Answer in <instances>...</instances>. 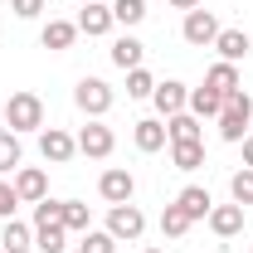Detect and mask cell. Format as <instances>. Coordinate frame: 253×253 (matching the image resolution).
<instances>
[{
    "label": "cell",
    "instance_id": "obj_24",
    "mask_svg": "<svg viewBox=\"0 0 253 253\" xmlns=\"http://www.w3.org/2000/svg\"><path fill=\"white\" fill-rule=\"evenodd\" d=\"M161 234H166V239H185V234H190V214L175 205V200L161 210Z\"/></svg>",
    "mask_w": 253,
    "mask_h": 253
},
{
    "label": "cell",
    "instance_id": "obj_6",
    "mask_svg": "<svg viewBox=\"0 0 253 253\" xmlns=\"http://www.w3.org/2000/svg\"><path fill=\"white\" fill-rule=\"evenodd\" d=\"M78 151H83L88 161H107L112 151H117V136H112V126H102V122L93 117V122L78 131Z\"/></svg>",
    "mask_w": 253,
    "mask_h": 253
},
{
    "label": "cell",
    "instance_id": "obj_20",
    "mask_svg": "<svg viewBox=\"0 0 253 253\" xmlns=\"http://www.w3.org/2000/svg\"><path fill=\"white\" fill-rule=\"evenodd\" d=\"M166 136H170V146L175 141H205V126L195 112H175V117H166Z\"/></svg>",
    "mask_w": 253,
    "mask_h": 253
},
{
    "label": "cell",
    "instance_id": "obj_34",
    "mask_svg": "<svg viewBox=\"0 0 253 253\" xmlns=\"http://www.w3.org/2000/svg\"><path fill=\"white\" fill-rule=\"evenodd\" d=\"M170 5H175V10H195L200 0H170Z\"/></svg>",
    "mask_w": 253,
    "mask_h": 253
},
{
    "label": "cell",
    "instance_id": "obj_14",
    "mask_svg": "<svg viewBox=\"0 0 253 253\" xmlns=\"http://www.w3.org/2000/svg\"><path fill=\"white\" fill-rule=\"evenodd\" d=\"M205 88H214L219 97H229V93H239L244 88V78H239V63H210V73H205Z\"/></svg>",
    "mask_w": 253,
    "mask_h": 253
},
{
    "label": "cell",
    "instance_id": "obj_35",
    "mask_svg": "<svg viewBox=\"0 0 253 253\" xmlns=\"http://www.w3.org/2000/svg\"><path fill=\"white\" fill-rule=\"evenodd\" d=\"M146 253H161V249H146Z\"/></svg>",
    "mask_w": 253,
    "mask_h": 253
},
{
    "label": "cell",
    "instance_id": "obj_9",
    "mask_svg": "<svg viewBox=\"0 0 253 253\" xmlns=\"http://www.w3.org/2000/svg\"><path fill=\"white\" fill-rule=\"evenodd\" d=\"M10 185H15V195H20V205H39V200H49V175H44L39 166H20Z\"/></svg>",
    "mask_w": 253,
    "mask_h": 253
},
{
    "label": "cell",
    "instance_id": "obj_31",
    "mask_svg": "<svg viewBox=\"0 0 253 253\" xmlns=\"http://www.w3.org/2000/svg\"><path fill=\"white\" fill-rule=\"evenodd\" d=\"M15 210H20V195H15V185H10V180H0V224L15 219Z\"/></svg>",
    "mask_w": 253,
    "mask_h": 253
},
{
    "label": "cell",
    "instance_id": "obj_15",
    "mask_svg": "<svg viewBox=\"0 0 253 253\" xmlns=\"http://www.w3.org/2000/svg\"><path fill=\"white\" fill-rule=\"evenodd\" d=\"M175 205L190 214V224L210 219V210H214V200H210V190H205V185H185L180 195H175Z\"/></svg>",
    "mask_w": 253,
    "mask_h": 253
},
{
    "label": "cell",
    "instance_id": "obj_18",
    "mask_svg": "<svg viewBox=\"0 0 253 253\" xmlns=\"http://www.w3.org/2000/svg\"><path fill=\"white\" fill-rule=\"evenodd\" d=\"M73 39H78V25H73V20H49V25L39 30V44H44V49H54V54L73 49Z\"/></svg>",
    "mask_w": 253,
    "mask_h": 253
},
{
    "label": "cell",
    "instance_id": "obj_25",
    "mask_svg": "<svg viewBox=\"0 0 253 253\" xmlns=\"http://www.w3.org/2000/svg\"><path fill=\"white\" fill-rule=\"evenodd\" d=\"M20 161H25V151H20V136L5 126V131H0V175L20 170Z\"/></svg>",
    "mask_w": 253,
    "mask_h": 253
},
{
    "label": "cell",
    "instance_id": "obj_17",
    "mask_svg": "<svg viewBox=\"0 0 253 253\" xmlns=\"http://www.w3.org/2000/svg\"><path fill=\"white\" fill-rule=\"evenodd\" d=\"M30 249H34V224L5 219V229H0V253H30Z\"/></svg>",
    "mask_w": 253,
    "mask_h": 253
},
{
    "label": "cell",
    "instance_id": "obj_29",
    "mask_svg": "<svg viewBox=\"0 0 253 253\" xmlns=\"http://www.w3.org/2000/svg\"><path fill=\"white\" fill-rule=\"evenodd\" d=\"M229 200H234V205H253V166H244V170L229 180Z\"/></svg>",
    "mask_w": 253,
    "mask_h": 253
},
{
    "label": "cell",
    "instance_id": "obj_19",
    "mask_svg": "<svg viewBox=\"0 0 253 253\" xmlns=\"http://www.w3.org/2000/svg\"><path fill=\"white\" fill-rule=\"evenodd\" d=\"M210 49H219V59H224V63H239V59H249L253 39H249L244 30H219V39H214Z\"/></svg>",
    "mask_w": 253,
    "mask_h": 253
},
{
    "label": "cell",
    "instance_id": "obj_5",
    "mask_svg": "<svg viewBox=\"0 0 253 253\" xmlns=\"http://www.w3.org/2000/svg\"><path fill=\"white\" fill-rule=\"evenodd\" d=\"M219 20H214V10H185V25H180V34H185V44H195V49H210L214 39H219Z\"/></svg>",
    "mask_w": 253,
    "mask_h": 253
},
{
    "label": "cell",
    "instance_id": "obj_37",
    "mask_svg": "<svg viewBox=\"0 0 253 253\" xmlns=\"http://www.w3.org/2000/svg\"><path fill=\"white\" fill-rule=\"evenodd\" d=\"M249 253H253V249H249Z\"/></svg>",
    "mask_w": 253,
    "mask_h": 253
},
{
    "label": "cell",
    "instance_id": "obj_13",
    "mask_svg": "<svg viewBox=\"0 0 253 253\" xmlns=\"http://www.w3.org/2000/svg\"><path fill=\"white\" fill-rule=\"evenodd\" d=\"M205 224H210L219 239H239V234H244V205H214Z\"/></svg>",
    "mask_w": 253,
    "mask_h": 253
},
{
    "label": "cell",
    "instance_id": "obj_7",
    "mask_svg": "<svg viewBox=\"0 0 253 253\" xmlns=\"http://www.w3.org/2000/svg\"><path fill=\"white\" fill-rule=\"evenodd\" d=\"M39 156L54 161V166L73 161V156H78V136H68L63 126H44V131H39Z\"/></svg>",
    "mask_w": 253,
    "mask_h": 253
},
{
    "label": "cell",
    "instance_id": "obj_21",
    "mask_svg": "<svg viewBox=\"0 0 253 253\" xmlns=\"http://www.w3.org/2000/svg\"><path fill=\"white\" fill-rule=\"evenodd\" d=\"M185 112H195L200 122H205V117H219V112H224V97L214 93V88L200 83V88H190V107H185Z\"/></svg>",
    "mask_w": 253,
    "mask_h": 253
},
{
    "label": "cell",
    "instance_id": "obj_4",
    "mask_svg": "<svg viewBox=\"0 0 253 253\" xmlns=\"http://www.w3.org/2000/svg\"><path fill=\"white\" fill-rule=\"evenodd\" d=\"M73 102H78V112H88V117H107V112H112V102H117V93H112L102 78H78Z\"/></svg>",
    "mask_w": 253,
    "mask_h": 253
},
{
    "label": "cell",
    "instance_id": "obj_30",
    "mask_svg": "<svg viewBox=\"0 0 253 253\" xmlns=\"http://www.w3.org/2000/svg\"><path fill=\"white\" fill-rule=\"evenodd\" d=\"M78 253H117V239H112L107 229H88L83 244H78Z\"/></svg>",
    "mask_w": 253,
    "mask_h": 253
},
{
    "label": "cell",
    "instance_id": "obj_28",
    "mask_svg": "<svg viewBox=\"0 0 253 253\" xmlns=\"http://www.w3.org/2000/svg\"><path fill=\"white\" fill-rule=\"evenodd\" d=\"M112 20L126 25V30L141 25V20H146V0H112Z\"/></svg>",
    "mask_w": 253,
    "mask_h": 253
},
{
    "label": "cell",
    "instance_id": "obj_23",
    "mask_svg": "<svg viewBox=\"0 0 253 253\" xmlns=\"http://www.w3.org/2000/svg\"><path fill=\"white\" fill-rule=\"evenodd\" d=\"M170 161H175V170H200L205 166V141H175Z\"/></svg>",
    "mask_w": 253,
    "mask_h": 253
},
{
    "label": "cell",
    "instance_id": "obj_22",
    "mask_svg": "<svg viewBox=\"0 0 253 253\" xmlns=\"http://www.w3.org/2000/svg\"><path fill=\"white\" fill-rule=\"evenodd\" d=\"M34 249L39 253H68V229L63 224H39L34 229Z\"/></svg>",
    "mask_w": 253,
    "mask_h": 253
},
{
    "label": "cell",
    "instance_id": "obj_32",
    "mask_svg": "<svg viewBox=\"0 0 253 253\" xmlns=\"http://www.w3.org/2000/svg\"><path fill=\"white\" fill-rule=\"evenodd\" d=\"M10 10H15L20 20H39V15H44V0H10Z\"/></svg>",
    "mask_w": 253,
    "mask_h": 253
},
{
    "label": "cell",
    "instance_id": "obj_26",
    "mask_svg": "<svg viewBox=\"0 0 253 253\" xmlns=\"http://www.w3.org/2000/svg\"><path fill=\"white\" fill-rule=\"evenodd\" d=\"M63 229H68V234H88V229H93V214H88L83 200H63Z\"/></svg>",
    "mask_w": 253,
    "mask_h": 253
},
{
    "label": "cell",
    "instance_id": "obj_12",
    "mask_svg": "<svg viewBox=\"0 0 253 253\" xmlns=\"http://www.w3.org/2000/svg\"><path fill=\"white\" fill-rule=\"evenodd\" d=\"M131 141H136V151H146V156L170 146V136H166V122H161V117H141V122L131 126Z\"/></svg>",
    "mask_w": 253,
    "mask_h": 253
},
{
    "label": "cell",
    "instance_id": "obj_16",
    "mask_svg": "<svg viewBox=\"0 0 253 253\" xmlns=\"http://www.w3.org/2000/svg\"><path fill=\"white\" fill-rule=\"evenodd\" d=\"M141 59H146V44H141V39H131V34H117V39H112V63H117L122 73L141 68Z\"/></svg>",
    "mask_w": 253,
    "mask_h": 253
},
{
    "label": "cell",
    "instance_id": "obj_11",
    "mask_svg": "<svg viewBox=\"0 0 253 253\" xmlns=\"http://www.w3.org/2000/svg\"><path fill=\"white\" fill-rule=\"evenodd\" d=\"M151 102H156L161 117H175V112H185V107H190V88H185V83H175V78H166V83H156Z\"/></svg>",
    "mask_w": 253,
    "mask_h": 253
},
{
    "label": "cell",
    "instance_id": "obj_2",
    "mask_svg": "<svg viewBox=\"0 0 253 253\" xmlns=\"http://www.w3.org/2000/svg\"><path fill=\"white\" fill-rule=\"evenodd\" d=\"M214 122H219V136H224V141H234V146H239V141L249 136V122H253V97L244 93V88H239V93H229V97H224V112L214 117Z\"/></svg>",
    "mask_w": 253,
    "mask_h": 253
},
{
    "label": "cell",
    "instance_id": "obj_27",
    "mask_svg": "<svg viewBox=\"0 0 253 253\" xmlns=\"http://www.w3.org/2000/svg\"><path fill=\"white\" fill-rule=\"evenodd\" d=\"M151 93H156L151 68H146V63H141V68H131V73H126V97H136V102H141V97H151Z\"/></svg>",
    "mask_w": 253,
    "mask_h": 253
},
{
    "label": "cell",
    "instance_id": "obj_10",
    "mask_svg": "<svg viewBox=\"0 0 253 253\" xmlns=\"http://www.w3.org/2000/svg\"><path fill=\"white\" fill-rule=\"evenodd\" d=\"M97 195H102L107 205H126V200L136 195V180H131V170H122V166L102 170V180H97Z\"/></svg>",
    "mask_w": 253,
    "mask_h": 253
},
{
    "label": "cell",
    "instance_id": "obj_33",
    "mask_svg": "<svg viewBox=\"0 0 253 253\" xmlns=\"http://www.w3.org/2000/svg\"><path fill=\"white\" fill-rule=\"evenodd\" d=\"M244 166H253V131L244 136Z\"/></svg>",
    "mask_w": 253,
    "mask_h": 253
},
{
    "label": "cell",
    "instance_id": "obj_1",
    "mask_svg": "<svg viewBox=\"0 0 253 253\" xmlns=\"http://www.w3.org/2000/svg\"><path fill=\"white\" fill-rule=\"evenodd\" d=\"M5 126L20 136V131H44V97L20 88V93L5 97Z\"/></svg>",
    "mask_w": 253,
    "mask_h": 253
},
{
    "label": "cell",
    "instance_id": "obj_36",
    "mask_svg": "<svg viewBox=\"0 0 253 253\" xmlns=\"http://www.w3.org/2000/svg\"><path fill=\"white\" fill-rule=\"evenodd\" d=\"M78 5H88V0H78Z\"/></svg>",
    "mask_w": 253,
    "mask_h": 253
},
{
    "label": "cell",
    "instance_id": "obj_3",
    "mask_svg": "<svg viewBox=\"0 0 253 253\" xmlns=\"http://www.w3.org/2000/svg\"><path fill=\"white\" fill-rule=\"evenodd\" d=\"M107 234L117 239V244H136L141 234H146V214L126 200V205H112L107 210Z\"/></svg>",
    "mask_w": 253,
    "mask_h": 253
},
{
    "label": "cell",
    "instance_id": "obj_8",
    "mask_svg": "<svg viewBox=\"0 0 253 253\" xmlns=\"http://www.w3.org/2000/svg\"><path fill=\"white\" fill-rule=\"evenodd\" d=\"M73 25H78V34H88V39H102V34H112V25H117V20H112V5L88 0V5L78 10V20H73Z\"/></svg>",
    "mask_w": 253,
    "mask_h": 253
}]
</instances>
